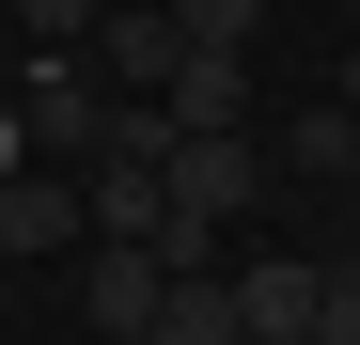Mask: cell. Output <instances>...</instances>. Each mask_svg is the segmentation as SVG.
<instances>
[{
    "mask_svg": "<svg viewBox=\"0 0 360 345\" xmlns=\"http://www.w3.org/2000/svg\"><path fill=\"white\" fill-rule=\"evenodd\" d=\"M251 204H266V142H251V126H188V142H157V220L235 236Z\"/></svg>",
    "mask_w": 360,
    "mask_h": 345,
    "instance_id": "obj_1",
    "label": "cell"
},
{
    "mask_svg": "<svg viewBox=\"0 0 360 345\" xmlns=\"http://www.w3.org/2000/svg\"><path fill=\"white\" fill-rule=\"evenodd\" d=\"M282 172H360V110H345V94L297 110V126H282Z\"/></svg>",
    "mask_w": 360,
    "mask_h": 345,
    "instance_id": "obj_9",
    "label": "cell"
},
{
    "mask_svg": "<svg viewBox=\"0 0 360 345\" xmlns=\"http://www.w3.org/2000/svg\"><path fill=\"white\" fill-rule=\"evenodd\" d=\"M157 345H251L235 330V267H172L157 282Z\"/></svg>",
    "mask_w": 360,
    "mask_h": 345,
    "instance_id": "obj_7",
    "label": "cell"
},
{
    "mask_svg": "<svg viewBox=\"0 0 360 345\" xmlns=\"http://www.w3.org/2000/svg\"><path fill=\"white\" fill-rule=\"evenodd\" d=\"M345 282H360V251H345Z\"/></svg>",
    "mask_w": 360,
    "mask_h": 345,
    "instance_id": "obj_14",
    "label": "cell"
},
{
    "mask_svg": "<svg viewBox=\"0 0 360 345\" xmlns=\"http://www.w3.org/2000/svg\"><path fill=\"white\" fill-rule=\"evenodd\" d=\"M314 299H329L314 251H251V267H235V330H251V345H297V330H314Z\"/></svg>",
    "mask_w": 360,
    "mask_h": 345,
    "instance_id": "obj_5",
    "label": "cell"
},
{
    "mask_svg": "<svg viewBox=\"0 0 360 345\" xmlns=\"http://www.w3.org/2000/svg\"><path fill=\"white\" fill-rule=\"evenodd\" d=\"M157 236H79V314H94V345H126V330H157Z\"/></svg>",
    "mask_w": 360,
    "mask_h": 345,
    "instance_id": "obj_3",
    "label": "cell"
},
{
    "mask_svg": "<svg viewBox=\"0 0 360 345\" xmlns=\"http://www.w3.org/2000/svg\"><path fill=\"white\" fill-rule=\"evenodd\" d=\"M16 126H32V157H94V142H110V79L79 63V47H32V94H16Z\"/></svg>",
    "mask_w": 360,
    "mask_h": 345,
    "instance_id": "obj_2",
    "label": "cell"
},
{
    "mask_svg": "<svg viewBox=\"0 0 360 345\" xmlns=\"http://www.w3.org/2000/svg\"><path fill=\"white\" fill-rule=\"evenodd\" d=\"M79 236H94V220H79V172H47V157L0 172V251H79Z\"/></svg>",
    "mask_w": 360,
    "mask_h": 345,
    "instance_id": "obj_6",
    "label": "cell"
},
{
    "mask_svg": "<svg viewBox=\"0 0 360 345\" xmlns=\"http://www.w3.org/2000/svg\"><path fill=\"white\" fill-rule=\"evenodd\" d=\"M141 110H157V142H188V126H251V47H172V79H157Z\"/></svg>",
    "mask_w": 360,
    "mask_h": 345,
    "instance_id": "obj_4",
    "label": "cell"
},
{
    "mask_svg": "<svg viewBox=\"0 0 360 345\" xmlns=\"http://www.w3.org/2000/svg\"><path fill=\"white\" fill-rule=\"evenodd\" d=\"M79 220H94V236H157V157L94 142V189H79Z\"/></svg>",
    "mask_w": 360,
    "mask_h": 345,
    "instance_id": "obj_8",
    "label": "cell"
},
{
    "mask_svg": "<svg viewBox=\"0 0 360 345\" xmlns=\"http://www.w3.org/2000/svg\"><path fill=\"white\" fill-rule=\"evenodd\" d=\"M172 32H188V47H251V32H266V0H172Z\"/></svg>",
    "mask_w": 360,
    "mask_h": 345,
    "instance_id": "obj_11",
    "label": "cell"
},
{
    "mask_svg": "<svg viewBox=\"0 0 360 345\" xmlns=\"http://www.w3.org/2000/svg\"><path fill=\"white\" fill-rule=\"evenodd\" d=\"M0 16H16V47H94L110 0H0Z\"/></svg>",
    "mask_w": 360,
    "mask_h": 345,
    "instance_id": "obj_10",
    "label": "cell"
},
{
    "mask_svg": "<svg viewBox=\"0 0 360 345\" xmlns=\"http://www.w3.org/2000/svg\"><path fill=\"white\" fill-rule=\"evenodd\" d=\"M0 172H32V126H16V94H0Z\"/></svg>",
    "mask_w": 360,
    "mask_h": 345,
    "instance_id": "obj_13",
    "label": "cell"
},
{
    "mask_svg": "<svg viewBox=\"0 0 360 345\" xmlns=\"http://www.w3.org/2000/svg\"><path fill=\"white\" fill-rule=\"evenodd\" d=\"M297 345H360V282L329 267V299H314V330H297Z\"/></svg>",
    "mask_w": 360,
    "mask_h": 345,
    "instance_id": "obj_12",
    "label": "cell"
}]
</instances>
